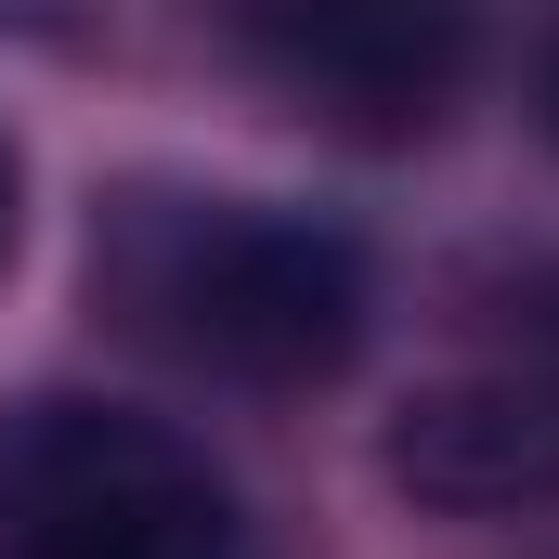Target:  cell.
I'll list each match as a JSON object with an SVG mask.
<instances>
[{
    "mask_svg": "<svg viewBox=\"0 0 559 559\" xmlns=\"http://www.w3.org/2000/svg\"><path fill=\"white\" fill-rule=\"evenodd\" d=\"M92 286L143 352L222 391H312L365 352L378 274L338 222L274 195H118L92 235Z\"/></svg>",
    "mask_w": 559,
    "mask_h": 559,
    "instance_id": "1",
    "label": "cell"
},
{
    "mask_svg": "<svg viewBox=\"0 0 559 559\" xmlns=\"http://www.w3.org/2000/svg\"><path fill=\"white\" fill-rule=\"evenodd\" d=\"M235 481L209 442L131 404H26L0 417V559H235Z\"/></svg>",
    "mask_w": 559,
    "mask_h": 559,
    "instance_id": "2",
    "label": "cell"
},
{
    "mask_svg": "<svg viewBox=\"0 0 559 559\" xmlns=\"http://www.w3.org/2000/svg\"><path fill=\"white\" fill-rule=\"evenodd\" d=\"M391 481L442 521H508L559 495V261H508L468 338L391 417Z\"/></svg>",
    "mask_w": 559,
    "mask_h": 559,
    "instance_id": "3",
    "label": "cell"
},
{
    "mask_svg": "<svg viewBox=\"0 0 559 559\" xmlns=\"http://www.w3.org/2000/svg\"><path fill=\"white\" fill-rule=\"evenodd\" d=\"M235 52L274 105L325 118V131L417 143L455 118V92L481 66V13L468 0H235Z\"/></svg>",
    "mask_w": 559,
    "mask_h": 559,
    "instance_id": "4",
    "label": "cell"
},
{
    "mask_svg": "<svg viewBox=\"0 0 559 559\" xmlns=\"http://www.w3.org/2000/svg\"><path fill=\"white\" fill-rule=\"evenodd\" d=\"M13 209H26V169H13V131H0V261H13Z\"/></svg>",
    "mask_w": 559,
    "mask_h": 559,
    "instance_id": "5",
    "label": "cell"
},
{
    "mask_svg": "<svg viewBox=\"0 0 559 559\" xmlns=\"http://www.w3.org/2000/svg\"><path fill=\"white\" fill-rule=\"evenodd\" d=\"M547 131H559V52H547Z\"/></svg>",
    "mask_w": 559,
    "mask_h": 559,
    "instance_id": "6",
    "label": "cell"
}]
</instances>
